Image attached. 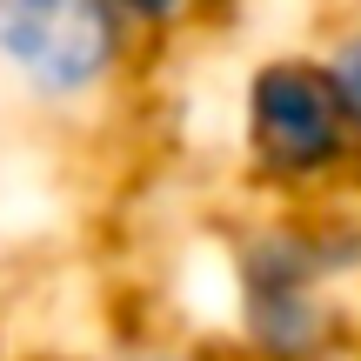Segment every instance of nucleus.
<instances>
[{
	"mask_svg": "<svg viewBox=\"0 0 361 361\" xmlns=\"http://www.w3.org/2000/svg\"><path fill=\"white\" fill-rule=\"evenodd\" d=\"M107 7L141 34L147 54H161V47H180V40L207 34V27H228L247 0H107Z\"/></svg>",
	"mask_w": 361,
	"mask_h": 361,
	"instance_id": "nucleus-4",
	"label": "nucleus"
},
{
	"mask_svg": "<svg viewBox=\"0 0 361 361\" xmlns=\"http://www.w3.org/2000/svg\"><path fill=\"white\" fill-rule=\"evenodd\" d=\"M234 361H361V281L335 214L247 207L214 234V328Z\"/></svg>",
	"mask_w": 361,
	"mask_h": 361,
	"instance_id": "nucleus-1",
	"label": "nucleus"
},
{
	"mask_svg": "<svg viewBox=\"0 0 361 361\" xmlns=\"http://www.w3.org/2000/svg\"><path fill=\"white\" fill-rule=\"evenodd\" d=\"M147 61L107 0H0V114L34 134L107 128Z\"/></svg>",
	"mask_w": 361,
	"mask_h": 361,
	"instance_id": "nucleus-3",
	"label": "nucleus"
},
{
	"mask_svg": "<svg viewBox=\"0 0 361 361\" xmlns=\"http://www.w3.org/2000/svg\"><path fill=\"white\" fill-rule=\"evenodd\" d=\"M228 154L255 207L335 214L361 194V134L314 40H281L241 61L228 94Z\"/></svg>",
	"mask_w": 361,
	"mask_h": 361,
	"instance_id": "nucleus-2",
	"label": "nucleus"
},
{
	"mask_svg": "<svg viewBox=\"0 0 361 361\" xmlns=\"http://www.w3.org/2000/svg\"><path fill=\"white\" fill-rule=\"evenodd\" d=\"M314 54H322L328 80H335L341 107H348V121H355V134H361V0L341 7V13H328V27L314 34Z\"/></svg>",
	"mask_w": 361,
	"mask_h": 361,
	"instance_id": "nucleus-5",
	"label": "nucleus"
},
{
	"mask_svg": "<svg viewBox=\"0 0 361 361\" xmlns=\"http://www.w3.org/2000/svg\"><path fill=\"white\" fill-rule=\"evenodd\" d=\"M87 361H234V355L207 335H128V341H107Z\"/></svg>",
	"mask_w": 361,
	"mask_h": 361,
	"instance_id": "nucleus-6",
	"label": "nucleus"
},
{
	"mask_svg": "<svg viewBox=\"0 0 361 361\" xmlns=\"http://www.w3.org/2000/svg\"><path fill=\"white\" fill-rule=\"evenodd\" d=\"M335 221H341V247H348V261H355V281H361V194L348 207H335Z\"/></svg>",
	"mask_w": 361,
	"mask_h": 361,
	"instance_id": "nucleus-7",
	"label": "nucleus"
}]
</instances>
